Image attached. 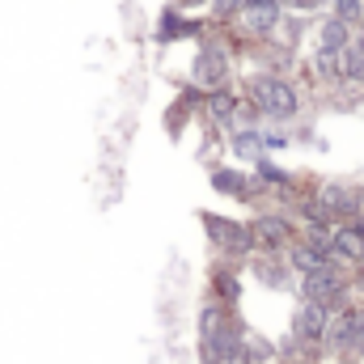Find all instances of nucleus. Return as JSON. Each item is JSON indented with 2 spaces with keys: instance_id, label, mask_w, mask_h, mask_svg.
<instances>
[{
  "instance_id": "7ed1b4c3",
  "label": "nucleus",
  "mask_w": 364,
  "mask_h": 364,
  "mask_svg": "<svg viewBox=\"0 0 364 364\" xmlns=\"http://www.w3.org/2000/svg\"><path fill=\"white\" fill-rule=\"evenodd\" d=\"M339 292H343V279L331 272V263H326V267L305 272V296H309V301L331 305V301H339Z\"/></svg>"
},
{
  "instance_id": "39448f33",
  "label": "nucleus",
  "mask_w": 364,
  "mask_h": 364,
  "mask_svg": "<svg viewBox=\"0 0 364 364\" xmlns=\"http://www.w3.org/2000/svg\"><path fill=\"white\" fill-rule=\"evenodd\" d=\"M326 246H331V255H335V259H352V263H360V259H364V229H360V225H343Z\"/></svg>"
},
{
  "instance_id": "6e6552de",
  "label": "nucleus",
  "mask_w": 364,
  "mask_h": 364,
  "mask_svg": "<svg viewBox=\"0 0 364 364\" xmlns=\"http://www.w3.org/2000/svg\"><path fill=\"white\" fill-rule=\"evenodd\" d=\"M335 73L343 77V81H352V85H364V51L360 47H343L339 51V60H335Z\"/></svg>"
},
{
  "instance_id": "ddd939ff",
  "label": "nucleus",
  "mask_w": 364,
  "mask_h": 364,
  "mask_svg": "<svg viewBox=\"0 0 364 364\" xmlns=\"http://www.w3.org/2000/svg\"><path fill=\"white\" fill-rule=\"evenodd\" d=\"M212 186L225 191V195H250V191H246V178H242L237 170H216V174H212Z\"/></svg>"
},
{
  "instance_id": "423d86ee",
  "label": "nucleus",
  "mask_w": 364,
  "mask_h": 364,
  "mask_svg": "<svg viewBox=\"0 0 364 364\" xmlns=\"http://www.w3.org/2000/svg\"><path fill=\"white\" fill-rule=\"evenodd\" d=\"M242 13H246V26L255 34H267L279 21V0H242Z\"/></svg>"
},
{
  "instance_id": "412c9836",
  "label": "nucleus",
  "mask_w": 364,
  "mask_h": 364,
  "mask_svg": "<svg viewBox=\"0 0 364 364\" xmlns=\"http://www.w3.org/2000/svg\"><path fill=\"white\" fill-rule=\"evenodd\" d=\"M360 203H364V199H360Z\"/></svg>"
},
{
  "instance_id": "1a4fd4ad",
  "label": "nucleus",
  "mask_w": 364,
  "mask_h": 364,
  "mask_svg": "<svg viewBox=\"0 0 364 364\" xmlns=\"http://www.w3.org/2000/svg\"><path fill=\"white\" fill-rule=\"evenodd\" d=\"M348 43H352V26H343L339 17L322 21V30H318V47H322V51H343Z\"/></svg>"
},
{
  "instance_id": "a211bd4d",
  "label": "nucleus",
  "mask_w": 364,
  "mask_h": 364,
  "mask_svg": "<svg viewBox=\"0 0 364 364\" xmlns=\"http://www.w3.org/2000/svg\"><path fill=\"white\" fill-rule=\"evenodd\" d=\"M212 9H216L220 17H233V13L242 9V0H212Z\"/></svg>"
},
{
  "instance_id": "dca6fc26",
  "label": "nucleus",
  "mask_w": 364,
  "mask_h": 364,
  "mask_svg": "<svg viewBox=\"0 0 364 364\" xmlns=\"http://www.w3.org/2000/svg\"><path fill=\"white\" fill-rule=\"evenodd\" d=\"M233 149H237L242 157H263V140H259V132H242V136L233 140Z\"/></svg>"
},
{
  "instance_id": "9b49d317",
  "label": "nucleus",
  "mask_w": 364,
  "mask_h": 364,
  "mask_svg": "<svg viewBox=\"0 0 364 364\" xmlns=\"http://www.w3.org/2000/svg\"><path fill=\"white\" fill-rule=\"evenodd\" d=\"M161 21H166V26H161L157 34H161L166 43H170V38H191V34H199V26H195L191 17H178V13H166Z\"/></svg>"
},
{
  "instance_id": "20e7f679",
  "label": "nucleus",
  "mask_w": 364,
  "mask_h": 364,
  "mask_svg": "<svg viewBox=\"0 0 364 364\" xmlns=\"http://www.w3.org/2000/svg\"><path fill=\"white\" fill-rule=\"evenodd\" d=\"M322 335H326V305L309 301V305L296 314V339H301V343H318Z\"/></svg>"
},
{
  "instance_id": "aec40b11",
  "label": "nucleus",
  "mask_w": 364,
  "mask_h": 364,
  "mask_svg": "<svg viewBox=\"0 0 364 364\" xmlns=\"http://www.w3.org/2000/svg\"><path fill=\"white\" fill-rule=\"evenodd\" d=\"M352 47H360V51H364V34H360V38H356V43H352Z\"/></svg>"
},
{
  "instance_id": "9d476101",
  "label": "nucleus",
  "mask_w": 364,
  "mask_h": 364,
  "mask_svg": "<svg viewBox=\"0 0 364 364\" xmlns=\"http://www.w3.org/2000/svg\"><path fill=\"white\" fill-rule=\"evenodd\" d=\"M339 343L348 352H364V314H348L339 326Z\"/></svg>"
},
{
  "instance_id": "4468645a",
  "label": "nucleus",
  "mask_w": 364,
  "mask_h": 364,
  "mask_svg": "<svg viewBox=\"0 0 364 364\" xmlns=\"http://www.w3.org/2000/svg\"><path fill=\"white\" fill-rule=\"evenodd\" d=\"M208 110H212V119H220V123H229V119H233V110H237V102H233V93L216 90L212 97H208Z\"/></svg>"
},
{
  "instance_id": "6ab92c4d",
  "label": "nucleus",
  "mask_w": 364,
  "mask_h": 364,
  "mask_svg": "<svg viewBox=\"0 0 364 364\" xmlns=\"http://www.w3.org/2000/svg\"><path fill=\"white\" fill-rule=\"evenodd\" d=\"M292 4H296V9H322L326 0H292Z\"/></svg>"
},
{
  "instance_id": "2eb2a0df",
  "label": "nucleus",
  "mask_w": 364,
  "mask_h": 364,
  "mask_svg": "<svg viewBox=\"0 0 364 364\" xmlns=\"http://www.w3.org/2000/svg\"><path fill=\"white\" fill-rule=\"evenodd\" d=\"M335 17H339L343 26H356L364 17V4L360 0H335Z\"/></svg>"
},
{
  "instance_id": "f03ea898",
  "label": "nucleus",
  "mask_w": 364,
  "mask_h": 364,
  "mask_svg": "<svg viewBox=\"0 0 364 364\" xmlns=\"http://www.w3.org/2000/svg\"><path fill=\"white\" fill-rule=\"evenodd\" d=\"M203 225H208L212 242H216V246H225L229 255H246V250L255 246L250 229H242V225H233V220H225V216H203Z\"/></svg>"
},
{
  "instance_id": "f3484780",
  "label": "nucleus",
  "mask_w": 364,
  "mask_h": 364,
  "mask_svg": "<svg viewBox=\"0 0 364 364\" xmlns=\"http://www.w3.org/2000/svg\"><path fill=\"white\" fill-rule=\"evenodd\" d=\"M216 284H220V296H225V301H233V296H237V279H233L229 272L216 275Z\"/></svg>"
},
{
  "instance_id": "f257e3e1",
  "label": "nucleus",
  "mask_w": 364,
  "mask_h": 364,
  "mask_svg": "<svg viewBox=\"0 0 364 364\" xmlns=\"http://www.w3.org/2000/svg\"><path fill=\"white\" fill-rule=\"evenodd\" d=\"M250 97H255L259 110H267L275 119H292V114H296V90H292L284 77H259V81L250 85Z\"/></svg>"
},
{
  "instance_id": "f8f14e48",
  "label": "nucleus",
  "mask_w": 364,
  "mask_h": 364,
  "mask_svg": "<svg viewBox=\"0 0 364 364\" xmlns=\"http://www.w3.org/2000/svg\"><path fill=\"white\" fill-rule=\"evenodd\" d=\"M284 233H288V229H284V220H279V216H263V220L250 229V237H259V242H267V246H279V242H284Z\"/></svg>"
},
{
  "instance_id": "0eeeda50",
  "label": "nucleus",
  "mask_w": 364,
  "mask_h": 364,
  "mask_svg": "<svg viewBox=\"0 0 364 364\" xmlns=\"http://www.w3.org/2000/svg\"><path fill=\"white\" fill-rule=\"evenodd\" d=\"M225 68H229V64H225V51H220V47H203L199 60H195V77H199L203 85H220V81H225Z\"/></svg>"
}]
</instances>
